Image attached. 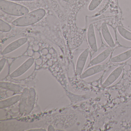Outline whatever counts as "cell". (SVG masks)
Here are the masks:
<instances>
[{
  "mask_svg": "<svg viewBox=\"0 0 131 131\" xmlns=\"http://www.w3.org/2000/svg\"><path fill=\"white\" fill-rule=\"evenodd\" d=\"M46 14L44 9H38L17 18L12 22V24L20 27L30 26L41 20Z\"/></svg>",
  "mask_w": 131,
  "mask_h": 131,
  "instance_id": "cell-1",
  "label": "cell"
},
{
  "mask_svg": "<svg viewBox=\"0 0 131 131\" xmlns=\"http://www.w3.org/2000/svg\"><path fill=\"white\" fill-rule=\"evenodd\" d=\"M0 9L6 14L21 17L29 13L26 7L8 0H0Z\"/></svg>",
  "mask_w": 131,
  "mask_h": 131,
  "instance_id": "cell-2",
  "label": "cell"
},
{
  "mask_svg": "<svg viewBox=\"0 0 131 131\" xmlns=\"http://www.w3.org/2000/svg\"><path fill=\"white\" fill-rule=\"evenodd\" d=\"M124 66H119L114 69L110 74L102 85L103 89H105L114 83L120 77L123 71Z\"/></svg>",
  "mask_w": 131,
  "mask_h": 131,
  "instance_id": "cell-3",
  "label": "cell"
},
{
  "mask_svg": "<svg viewBox=\"0 0 131 131\" xmlns=\"http://www.w3.org/2000/svg\"><path fill=\"white\" fill-rule=\"evenodd\" d=\"M87 39L88 44L91 49L94 52H97L98 47L95 30L92 24H90L88 27L87 32Z\"/></svg>",
  "mask_w": 131,
  "mask_h": 131,
  "instance_id": "cell-4",
  "label": "cell"
},
{
  "mask_svg": "<svg viewBox=\"0 0 131 131\" xmlns=\"http://www.w3.org/2000/svg\"><path fill=\"white\" fill-rule=\"evenodd\" d=\"M89 52V49H86L79 56L76 67V72L77 75H80L82 73Z\"/></svg>",
  "mask_w": 131,
  "mask_h": 131,
  "instance_id": "cell-5",
  "label": "cell"
},
{
  "mask_svg": "<svg viewBox=\"0 0 131 131\" xmlns=\"http://www.w3.org/2000/svg\"><path fill=\"white\" fill-rule=\"evenodd\" d=\"M106 67L107 66L105 64H99L93 66L82 73L80 75V79H85L103 72L106 69Z\"/></svg>",
  "mask_w": 131,
  "mask_h": 131,
  "instance_id": "cell-6",
  "label": "cell"
},
{
  "mask_svg": "<svg viewBox=\"0 0 131 131\" xmlns=\"http://www.w3.org/2000/svg\"><path fill=\"white\" fill-rule=\"evenodd\" d=\"M101 31L102 36L105 42L110 48H114L115 46V42L110 34L107 24L105 23H103L101 25Z\"/></svg>",
  "mask_w": 131,
  "mask_h": 131,
  "instance_id": "cell-7",
  "label": "cell"
},
{
  "mask_svg": "<svg viewBox=\"0 0 131 131\" xmlns=\"http://www.w3.org/2000/svg\"><path fill=\"white\" fill-rule=\"evenodd\" d=\"M112 52V48H108L102 52L95 57L89 63V66H93L99 65L106 59L111 55Z\"/></svg>",
  "mask_w": 131,
  "mask_h": 131,
  "instance_id": "cell-8",
  "label": "cell"
},
{
  "mask_svg": "<svg viewBox=\"0 0 131 131\" xmlns=\"http://www.w3.org/2000/svg\"><path fill=\"white\" fill-rule=\"evenodd\" d=\"M27 39L26 38H22L18 39L9 44L4 49L2 53L3 55L9 53L16 50L19 47L22 46L27 42Z\"/></svg>",
  "mask_w": 131,
  "mask_h": 131,
  "instance_id": "cell-9",
  "label": "cell"
},
{
  "mask_svg": "<svg viewBox=\"0 0 131 131\" xmlns=\"http://www.w3.org/2000/svg\"><path fill=\"white\" fill-rule=\"evenodd\" d=\"M34 62V59H33L30 58L28 59L14 72L10 75V77H16L23 75L32 66Z\"/></svg>",
  "mask_w": 131,
  "mask_h": 131,
  "instance_id": "cell-10",
  "label": "cell"
},
{
  "mask_svg": "<svg viewBox=\"0 0 131 131\" xmlns=\"http://www.w3.org/2000/svg\"><path fill=\"white\" fill-rule=\"evenodd\" d=\"M131 57V49L112 57L110 61L114 63L122 62L129 59Z\"/></svg>",
  "mask_w": 131,
  "mask_h": 131,
  "instance_id": "cell-11",
  "label": "cell"
},
{
  "mask_svg": "<svg viewBox=\"0 0 131 131\" xmlns=\"http://www.w3.org/2000/svg\"><path fill=\"white\" fill-rule=\"evenodd\" d=\"M117 29L118 32L122 37L126 40L131 41V32L120 26H118Z\"/></svg>",
  "mask_w": 131,
  "mask_h": 131,
  "instance_id": "cell-12",
  "label": "cell"
},
{
  "mask_svg": "<svg viewBox=\"0 0 131 131\" xmlns=\"http://www.w3.org/2000/svg\"><path fill=\"white\" fill-rule=\"evenodd\" d=\"M12 29L11 26L2 19H0V31L3 32H9Z\"/></svg>",
  "mask_w": 131,
  "mask_h": 131,
  "instance_id": "cell-13",
  "label": "cell"
},
{
  "mask_svg": "<svg viewBox=\"0 0 131 131\" xmlns=\"http://www.w3.org/2000/svg\"><path fill=\"white\" fill-rule=\"evenodd\" d=\"M103 0H92L89 7L88 9L90 11H93L96 9L101 4Z\"/></svg>",
  "mask_w": 131,
  "mask_h": 131,
  "instance_id": "cell-14",
  "label": "cell"
},
{
  "mask_svg": "<svg viewBox=\"0 0 131 131\" xmlns=\"http://www.w3.org/2000/svg\"><path fill=\"white\" fill-rule=\"evenodd\" d=\"M6 62V59H3L1 60L0 62V68H1V70L2 71L3 67L5 66V63Z\"/></svg>",
  "mask_w": 131,
  "mask_h": 131,
  "instance_id": "cell-15",
  "label": "cell"
},
{
  "mask_svg": "<svg viewBox=\"0 0 131 131\" xmlns=\"http://www.w3.org/2000/svg\"><path fill=\"white\" fill-rule=\"evenodd\" d=\"M9 1H33L34 0H8Z\"/></svg>",
  "mask_w": 131,
  "mask_h": 131,
  "instance_id": "cell-16",
  "label": "cell"
}]
</instances>
